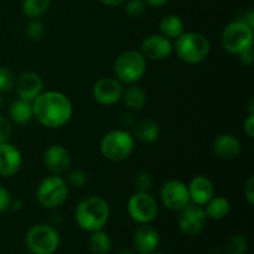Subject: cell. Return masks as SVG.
I'll return each instance as SVG.
<instances>
[{
    "instance_id": "27",
    "label": "cell",
    "mask_w": 254,
    "mask_h": 254,
    "mask_svg": "<svg viewBox=\"0 0 254 254\" xmlns=\"http://www.w3.org/2000/svg\"><path fill=\"white\" fill-rule=\"evenodd\" d=\"M225 248L227 254H246L248 250V242L243 236L235 235L227 241Z\"/></svg>"
},
{
    "instance_id": "18",
    "label": "cell",
    "mask_w": 254,
    "mask_h": 254,
    "mask_svg": "<svg viewBox=\"0 0 254 254\" xmlns=\"http://www.w3.org/2000/svg\"><path fill=\"white\" fill-rule=\"evenodd\" d=\"M188 189L190 201L198 206H205L215 196V186L207 176H195L188 185Z\"/></svg>"
},
{
    "instance_id": "34",
    "label": "cell",
    "mask_w": 254,
    "mask_h": 254,
    "mask_svg": "<svg viewBox=\"0 0 254 254\" xmlns=\"http://www.w3.org/2000/svg\"><path fill=\"white\" fill-rule=\"evenodd\" d=\"M11 201L12 198L9 190H6L5 188L0 186V213L9 210L10 206H11Z\"/></svg>"
},
{
    "instance_id": "13",
    "label": "cell",
    "mask_w": 254,
    "mask_h": 254,
    "mask_svg": "<svg viewBox=\"0 0 254 254\" xmlns=\"http://www.w3.org/2000/svg\"><path fill=\"white\" fill-rule=\"evenodd\" d=\"M173 51L174 45L171 40L161 34H154L145 37L140 45V52L146 60L161 61V60L168 59L173 54Z\"/></svg>"
},
{
    "instance_id": "7",
    "label": "cell",
    "mask_w": 254,
    "mask_h": 254,
    "mask_svg": "<svg viewBox=\"0 0 254 254\" xmlns=\"http://www.w3.org/2000/svg\"><path fill=\"white\" fill-rule=\"evenodd\" d=\"M68 197V185L61 176L52 175L40 183L36 191V198L45 208H57L64 205Z\"/></svg>"
},
{
    "instance_id": "30",
    "label": "cell",
    "mask_w": 254,
    "mask_h": 254,
    "mask_svg": "<svg viewBox=\"0 0 254 254\" xmlns=\"http://www.w3.org/2000/svg\"><path fill=\"white\" fill-rule=\"evenodd\" d=\"M45 32V25L40 19H30L29 24L26 25V34L30 40L32 41H39L44 37Z\"/></svg>"
},
{
    "instance_id": "38",
    "label": "cell",
    "mask_w": 254,
    "mask_h": 254,
    "mask_svg": "<svg viewBox=\"0 0 254 254\" xmlns=\"http://www.w3.org/2000/svg\"><path fill=\"white\" fill-rule=\"evenodd\" d=\"M102 4L107 5V6H111V7H116V6H121L123 5L127 0H99Z\"/></svg>"
},
{
    "instance_id": "36",
    "label": "cell",
    "mask_w": 254,
    "mask_h": 254,
    "mask_svg": "<svg viewBox=\"0 0 254 254\" xmlns=\"http://www.w3.org/2000/svg\"><path fill=\"white\" fill-rule=\"evenodd\" d=\"M245 197L251 206L254 205V178L251 176L245 186Z\"/></svg>"
},
{
    "instance_id": "25",
    "label": "cell",
    "mask_w": 254,
    "mask_h": 254,
    "mask_svg": "<svg viewBox=\"0 0 254 254\" xmlns=\"http://www.w3.org/2000/svg\"><path fill=\"white\" fill-rule=\"evenodd\" d=\"M89 250L93 254H108L112 250V240L103 230L94 231L89 237Z\"/></svg>"
},
{
    "instance_id": "16",
    "label": "cell",
    "mask_w": 254,
    "mask_h": 254,
    "mask_svg": "<svg viewBox=\"0 0 254 254\" xmlns=\"http://www.w3.org/2000/svg\"><path fill=\"white\" fill-rule=\"evenodd\" d=\"M71 154L61 144H51L44 153V164L55 175L64 173L71 166Z\"/></svg>"
},
{
    "instance_id": "11",
    "label": "cell",
    "mask_w": 254,
    "mask_h": 254,
    "mask_svg": "<svg viewBox=\"0 0 254 254\" xmlns=\"http://www.w3.org/2000/svg\"><path fill=\"white\" fill-rule=\"evenodd\" d=\"M207 216L202 206L190 202L179 211L178 223L181 232L186 236H197L203 231L207 223Z\"/></svg>"
},
{
    "instance_id": "41",
    "label": "cell",
    "mask_w": 254,
    "mask_h": 254,
    "mask_svg": "<svg viewBox=\"0 0 254 254\" xmlns=\"http://www.w3.org/2000/svg\"><path fill=\"white\" fill-rule=\"evenodd\" d=\"M118 254H139L135 250H122Z\"/></svg>"
},
{
    "instance_id": "5",
    "label": "cell",
    "mask_w": 254,
    "mask_h": 254,
    "mask_svg": "<svg viewBox=\"0 0 254 254\" xmlns=\"http://www.w3.org/2000/svg\"><path fill=\"white\" fill-rule=\"evenodd\" d=\"M114 74L119 82L134 84L140 81L146 72V59L140 51L127 50L114 61Z\"/></svg>"
},
{
    "instance_id": "17",
    "label": "cell",
    "mask_w": 254,
    "mask_h": 254,
    "mask_svg": "<svg viewBox=\"0 0 254 254\" xmlns=\"http://www.w3.org/2000/svg\"><path fill=\"white\" fill-rule=\"evenodd\" d=\"M22 164L21 153L10 143L0 144V176L11 178L20 170Z\"/></svg>"
},
{
    "instance_id": "31",
    "label": "cell",
    "mask_w": 254,
    "mask_h": 254,
    "mask_svg": "<svg viewBox=\"0 0 254 254\" xmlns=\"http://www.w3.org/2000/svg\"><path fill=\"white\" fill-rule=\"evenodd\" d=\"M146 4L144 0H127L124 11L131 19H138L145 12Z\"/></svg>"
},
{
    "instance_id": "9",
    "label": "cell",
    "mask_w": 254,
    "mask_h": 254,
    "mask_svg": "<svg viewBox=\"0 0 254 254\" xmlns=\"http://www.w3.org/2000/svg\"><path fill=\"white\" fill-rule=\"evenodd\" d=\"M128 215L139 225L153 222L158 216V203L149 192H135L127 205Z\"/></svg>"
},
{
    "instance_id": "6",
    "label": "cell",
    "mask_w": 254,
    "mask_h": 254,
    "mask_svg": "<svg viewBox=\"0 0 254 254\" xmlns=\"http://www.w3.org/2000/svg\"><path fill=\"white\" fill-rule=\"evenodd\" d=\"M25 245L31 254H54L59 250L60 235L52 226L39 223L27 231Z\"/></svg>"
},
{
    "instance_id": "35",
    "label": "cell",
    "mask_w": 254,
    "mask_h": 254,
    "mask_svg": "<svg viewBox=\"0 0 254 254\" xmlns=\"http://www.w3.org/2000/svg\"><path fill=\"white\" fill-rule=\"evenodd\" d=\"M238 59H240L241 64H245V66L251 67L254 62V52H253V46L248 47V49L243 50L242 52L238 54Z\"/></svg>"
},
{
    "instance_id": "33",
    "label": "cell",
    "mask_w": 254,
    "mask_h": 254,
    "mask_svg": "<svg viewBox=\"0 0 254 254\" xmlns=\"http://www.w3.org/2000/svg\"><path fill=\"white\" fill-rule=\"evenodd\" d=\"M12 133L11 124H10V121L6 118V117L1 116L0 114V144L6 143L10 139Z\"/></svg>"
},
{
    "instance_id": "2",
    "label": "cell",
    "mask_w": 254,
    "mask_h": 254,
    "mask_svg": "<svg viewBox=\"0 0 254 254\" xmlns=\"http://www.w3.org/2000/svg\"><path fill=\"white\" fill-rule=\"evenodd\" d=\"M111 216L108 202L101 196L91 195L79 201L74 210V220L79 228L87 232L103 230Z\"/></svg>"
},
{
    "instance_id": "43",
    "label": "cell",
    "mask_w": 254,
    "mask_h": 254,
    "mask_svg": "<svg viewBox=\"0 0 254 254\" xmlns=\"http://www.w3.org/2000/svg\"><path fill=\"white\" fill-rule=\"evenodd\" d=\"M154 254H165V253H156V252H155Z\"/></svg>"
},
{
    "instance_id": "42",
    "label": "cell",
    "mask_w": 254,
    "mask_h": 254,
    "mask_svg": "<svg viewBox=\"0 0 254 254\" xmlns=\"http://www.w3.org/2000/svg\"><path fill=\"white\" fill-rule=\"evenodd\" d=\"M2 107H4V99H2V97L0 96V111L2 109Z\"/></svg>"
},
{
    "instance_id": "10",
    "label": "cell",
    "mask_w": 254,
    "mask_h": 254,
    "mask_svg": "<svg viewBox=\"0 0 254 254\" xmlns=\"http://www.w3.org/2000/svg\"><path fill=\"white\" fill-rule=\"evenodd\" d=\"M160 200L168 210L179 212L191 202L188 185L175 179L168 180L160 189Z\"/></svg>"
},
{
    "instance_id": "3",
    "label": "cell",
    "mask_w": 254,
    "mask_h": 254,
    "mask_svg": "<svg viewBox=\"0 0 254 254\" xmlns=\"http://www.w3.org/2000/svg\"><path fill=\"white\" fill-rule=\"evenodd\" d=\"M176 55L181 61L189 64H197L205 61L211 51L207 36L201 32H184L175 40Z\"/></svg>"
},
{
    "instance_id": "4",
    "label": "cell",
    "mask_w": 254,
    "mask_h": 254,
    "mask_svg": "<svg viewBox=\"0 0 254 254\" xmlns=\"http://www.w3.org/2000/svg\"><path fill=\"white\" fill-rule=\"evenodd\" d=\"M135 148L134 136L126 129H114L104 134L102 138L99 149L107 160L123 161L128 159Z\"/></svg>"
},
{
    "instance_id": "19",
    "label": "cell",
    "mask_w": 254,
    "mask_h": 254,
    "mask_svg": "<svg viewBox=\"0 0 254 254\" xmlns=\"http://www.w3.org/2000/svg\"><path fill=\"white\" fill-rule=\"evenodd\" d=\"M213 153L220 159L225 160H232V159L238 158L242 153V144L237 136L232 134L223 133L220 134L213 141Z\"/></svg>"
},
{
    "instance_id": "15",
    "label": "cell",
    "mask_w": 254,
    "mask_h": 254,
    "mask_svg": "<svg viewBox=\"0 0 254 254\" xmlns=\"http://www.w3.org/2000/svg\"><path fill=\"white\" fill-rule=\"evenodd\" d=\"M133 243L139 254H154L160 246V235L150 223L140 225L134 232Z\"/></svg>"
},
{
    "instance_id": "21",
    "label": "cell",
    "mask_w": 254,
    "mask_h": 254,
    "mask_svg": "<svg viewBox=\"0 0 254 254\" xmlns=\"http://www.w3.org/2000/svg\"><path fill=\"white\" fill-rule=\"evenodd\" d=\"M159 29H160V34L163 36L168 37L169 40H176L185 32V24L180 16L170 14L165 15L160 20Z\"/></svg>"
},
{
    "instance_id": "14",
    "label": "cell",
    "mask_w": 254,
    "mask_h": 254,
    "mask_svg": "<svg viewBox=\"0 0 254 254\" xmlns=\"http://www.w3.org/2000/svg\"><path fill=\"white\" fill-rule=\"evenodd\" d=\"M15 88L19 98L34 102L36 97L44 92V81L36 72H24L15 81Z\"/></svg>"
},
{
    "instance_id": "26",
    "label": "cell",
    "mask_w": 254,
    "mask_h": 254,
    "mask_svg": "<svg viewBox=\"0 0 254 254\" xmlns=\"http://www.w3.org/2000/svg\"><path fill=\"white\" fill-rule=\"evenodd\" d=\"M51 0H22V11L30 19H39L50 9Z\"/></svg>"
},
{
    "instance_id": "37",
    "label": "cell",
    "mask_w": 254,
    "mask_h": 254,
    "mask_svg": "<svg viewBox=\"0 0 254 254\" xmlns=\"http://www.w3.org/2000/svg\"><path fill=\"white\" fill-rule=\"evenodd\" d=\"M243 128H245L246 134H247L250 138H253L254 136V113L248 114L247 119H246L245 124H243Z\"/></svg>"
},
{
    "instance_id": "22",
    "label": "cell",
    "mask_w": 254,
    "mask_h": 254,
    "mask_svg": "<svg viewBox=\"0 0 254 254\" xmlns=\"http://www.w3.org/2000/svg\"><path fill=\"white\" fill-rule=\"evenodd\" d=\"M122 99L130 111H140L146 103V92L136 83L129 84L123 89Z\"/></svg>"
},
{
    "instance_id": "28",
    "label": "cell",
    "mask_w": 254,
    "mask_h": 254,
    "mask_svg": "<svg viewBox=\"0 0 254 254\" xmlns=\"http://www.w3.org/2000/svg\"><path fill=\"white\" fill-rule=\"evenodd\" d=\"M15 81L16 77L14 72L9 67L0 66V94L11 91L15 86Z\"/></svg>"
},
{
    "instance_id": "24",
    "label": "cell",
    "mask_w": 254,
    "mask_h": 254,
    "mask_svg": "<svg viewBox=\"0 0 254 254\" xmlns=\"http://www.w3.org/2000/svg\"><path fill=\"white\" fill-rule=\"evenodd\" d=\"M205 212L207 218L211 220L220 221L227 217L231 211V205L227 198L220 197V196H213L210 201L205 205Z\"/></svg>"
},
{
    "instance_id": "40",
    "label": "cell",
    "mask_w": 254,
    "mask_h": 254,
    "mask_svg": "<svg viewBox=\"0 0 254 254\" xmlns=\"http://www.w3.org/2000/svg\"><path fill=\"white\" fill-rule=\"evenodd\" d=\"M10 208H12V210H21V208H22V202L20 200L11 201V206H10Z\"/></svg>"
},
{
    "instance_id": "23",
    "label": "cell",
    "mask_w": 254,
    "mask_h": 254,
    "mask_svg": "<svg viewBox=\"0 0 254 254\" xmlns=\"http://www.w3.org/2000/svg\"><path fill=\"white\" fill-rule=\"evenodd\" d=\"M9 116L14 123L27 124L31 119H34V113H32V102L24 101L19 98L11 103L9 108Z\"/></svg>"
},
{
    "instance_id": "8",
    "label": "cell",
    "mask_w": 254,
    "mask_h": 254,
    "mask_svg": "<svg viewBox=\"0 0 254 254\" xmlns=\"http://www.w3.org/2000/svg\"><path fill=\"white\" fill-rule=\"evenodd\" d=\"M254 34L253 29L246 25L245 22L236 20L226 25L221 34V44L222 47L232 55H238L243 50L253 46Z\"/></svg>"
},
{
    "instance_id": "20",
    "label": "cell",
    "mask_w": 254,
    "mask_h": 254,
    "mask_svg": "<svg viewBox=\"0 0 254 254\" xmlns=\"http://www.w3.org/2000/svg\"><path fill=\"white\" fill-rule=\"evenodd\" d=\"M134 136L141 143L151 144L160 136V127L155 121L144 119L134 124Z\"/></svg>"
},
{
    "instance_id": "12",
    "label": "cell",
    "mask_w": 254,
    "mask_h": 254,
    "mask_svg": "<svg viewBox=\"0 0 254 254\" xmlns=\"http://www.w3.org/2000/svg\"><path fill=\"white\" fill-rule=\"evenodd\" d=\"M92 94L97 103L102 106H113L122 99L123 86L113 77H102L94 83Z\"/></svg>"
},
{
    "instance_id": "29",
    "label": "cell",
    "mask_w": 254,
    "mask_h": 254,
    "mask_svg": "<svg viewBox=\"0 0 254 254\" xmlns=\"http://www.w3.org/2000/svg\"><path fill=\"white\" fill-rule=\"evenodd\" d=\"M154 185V178L151 174L146 173V171H141V173L136 174L134 178V189L136 192H149L153 189Z\"/></svg>"
},
{
    "instance_id": "39",
    "label": "cell",
    "mask_w": 254,
    "mask_h": 254,
    "mask_svg": "<svg viewBox=\"0 0 254 254\" xmlns=\"http://www.w3.org/2000/svg\"><path fill=\"white\" fill-rule=\"evenodd\" d=\"M146 5H150V6L154 7H160L164 6L165 4H168L169 0H144Z\"/></svg>"
},
{
    "instance_id": "32",
    "label": "cell",
    "mask_w": 254,
    "mask_h": 254,
    "mask_svg": "<svg viewBox=\"0 0 254 254\" xmlns=\"http://www.w3.org/2000/svg\"><path fill=\"white\" fill-rule=\"evenodd\" d=\"M67 185L76 189H82L88 183V175L83 170H73L67 176Z\"/></svg>"
},
{
    "instance_id": "1",
    "label": "cell",
    "mask_w": 254,
    "mask_h": 254,
    "mask_svg": "<svg viewBox=\"0 0 254 254\" xmlns=\"http://www.w3.org/2000/svg\"><path fill=\"white\" fill-rule=\"evenodd\" d=\"M32 113L42 127L57 129L68 123L73 114V106L62 92L46 91L34 99Z\"/></svg>"
}]
</instances>
